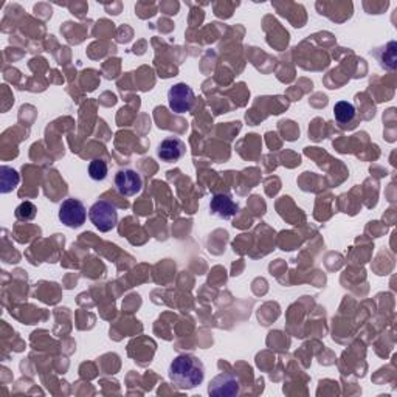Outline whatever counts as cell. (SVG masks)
Wrapping results in <instances>:
<instances>
[{
  "instance_id": "cell-12",
  "label": "cell",
  "mask_w": 397,
  "mask_h": 397,
  "mask_svg": "<svg viewBox=\"0 0 397 397\" xmlns=\"http://www.w3.org/2000/svg\"><path fill=\"white\" fill-rule=\"evenodd\" d=\"M109 174V166L103 158H95L89 163V176L95 182H103Z\"/></svg>"
},
{
  "instance_id": "cell-1",
  "label": "cell",
  "mask_w": 397,
  "mask_h": 397,
  "mask_svg": "<svg viewBox=\"0 0 397 397\" xmlns=\"http://www.w3.org/2000/svg\"><path fill=\"white\" fill-rule=\"evenodd\" d=\"M168 375L171 383L179 389H193L205 379V366L196 355L180 354L171 361Z\"/></svg>"
},
{
  "instance_id": "cell-5",
  "label": "cell",
  "mask_w": 397,
  "mask_h": 397,
  "mask_svg": "<svg viewBox=\"0 0 397 397\" xmlns=\"http://www.w3.org/2000/svg\"><path fill=\"white\" fill-rule=\"evenodd\" d=\"M208 393L216 397H234L241 394V382L233 373H220L210 382Z\"/></svg>"
},
{
  "instance_id": "cell-13",
  "label": "cell",
  "mask_w": 397,
  "mask_h": 397,
  "mask_svg": "<svg viewBox=\"0 0 397 397\" xmlns=\"http://www.w3.org/2000/svg\"><path fill=\"white\" fill-rule=\"evenodd\" d=\"M36 207H34L31 202H24L16 208V218L19 220H33L36 218Z\"/></svg>"
},
{
  "instance_id": "cell-7",
  "label": "cell",
  "mask_w": 397,
  "mask_h": 397,
  "mask_svg": "<svg viewBox=\"0 0 397 397\" xmlns=\"http://www.w3.org/2000/svg\"><path fill=\"white\" fill-rule=\"evenodd\" d=\"M210 211L213 216L228 220L233 219L236 214L239 213L238 202H234L230 194L224 193H216L210 200Z\"/></svg>"
},
{
  "instance_id": "cell-9",
  "label": "cell",
  "mask_w": 397,
  "mask_h": 397,
  "mask_svg": "<svg viewBox=\"0 0 397 397\" xmlns=\"http://www.w3.org/2000/svg\"><path fill=\"white\" fill-rule=\"evenodd\" d=\"M396 52H397V44L394 43V40H391V43H388L385 47L371 50V54L375 59H377V62L382 68H385V70L391 72L397 66Z\"/></svg>"
},
{
  "instance_id": "cell-6",
  "label": "cell",
  "mask_w": 397,
  "mask_h": 397,
  "mask_svg": "<svg viewBox=\"0 0 397 397\" xmlns=\"http://www.w3.org/2000/svg\"><path fill=\"white\" fill-rule=\"evenodd\" d=\"M114 182L117 191L124 197L137 196L143 188V179L140 172L135 170H120L117 172Z\"/></svg>"
},
{
  "instance_id": "cell-11",
  "label": "cell",
  "mask_w": 397,
  "mask_h": 397,
  "mask_svg": "<svg viewBox=\"0 0 397 397\" xmlns=\"http://www.w3.org/2000/svg\"><path fill=\"white\" fill-rule=\"evenodd\" d=\"M19 174L16 170L10 168V166H2V174H0V186H2V193L6 194L13 190H16L19 185Z\"/></svg>"
},
{
  "instance_id": "cell-8",
  "label": "cell",
  "mask_w": 397,
  "mask_h": 397,
  "mask_svg": "<svg viewBox=\"0 0 397 397\" xmlns=\"http://www.w3.org/2000/svg\"><path fill=\"white\" fill-rule=\"evenodd\" d=\"M186 154V144L177 137H170L158 144L157 156L166 163L179 162Z\"/></svg>"
},
{
  "instance_id": "cell-3",
  "label": "cell",
  "mask_w": 397,
  "mask_h": 397,
  "mask_svg": "<svg viewBox=\"0 0 397 397\" xmlns=\"http://www.w3.org/2000/svg\"><path fill=\"white\" fill-rule=\"evenodd\" d=\"M168 103L174 114L182 115L193 109L194 103H196V95L190 86L185 82H179L168 90Z\"/></svg>"
},
{
  "instance_id": "cell-4",
  "label": "cell",
  "mask_w": 397,
  "mask_h": 397,
  "mask_svg": "<svg viewBox=\"0 0 397 397\" xmlns=\"http://www.w3.org/2000/svg\"><path fill=\"white\" fill-rule=\"evenodd\" d=\"M59 220L68 228H80L87 219V208L78 199H66L59 207Z\"/></svg>"
},
{
  "instance_id": "cell-2",
  "label": "cell",
  "mask_w": 397,
  "mask_h": 397,
  "mask_svg": "<svg viewBox=\"0 0 397 397\" xmlns=\"http://www.w3.org/2000/svg\"><path fill=\"white\" fill-rule=\"evenodd\" d=\"M89 219L101 233H107L118 224V211L114 204L107 200H98L90 207Z\"/></svg>"
},
{
  "instance_id": "cell-10",
  "label": "cell",
  "mask_w": 397,
  "mask_h": 397,
  "mask_svg": "<svg viewBox=\"0 0 397 397\" xmlns=\"http://www.w3.org/2000/svg\"><path fill=\"white\" fill-rule=\"evenodd\" d=\"M334 117L341 126H346V124H351L355 117H357V110H355L352 103L347 101H338L336 106H334Z\"/></svg>"
}]
</instances>
